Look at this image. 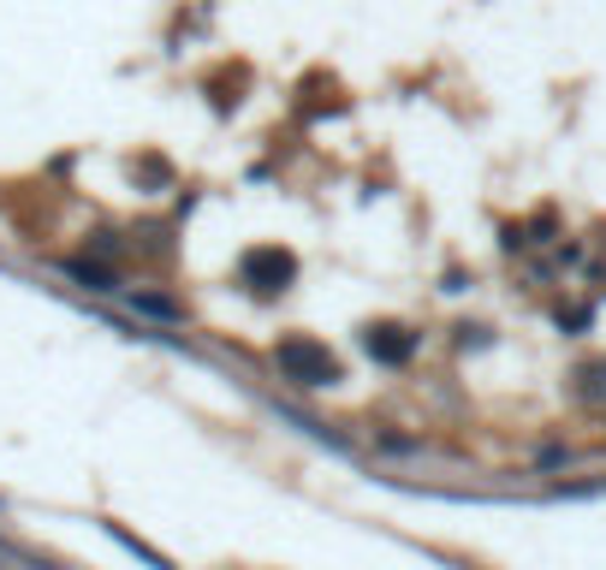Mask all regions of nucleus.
Wrapping results in <instances>:
<instances>
[{"label":"nucleus","mask_w":606,"mask_h":570,"mask_svg":"<svg viewBox=\"0 0 606 570\" xmlns=\"http://www.w3.org/2000/svg\"><path fill=\"white\" fill-rule=\"evenodd\" d=\"M274 362H280V374L291 380V387H334V380H339V357L327 351V344L304 339V333H291V339L274 344Z\"/></svg>","instance_id":"1"},{"label":"nucleus","mask_w":606,"mask_h":570,"mask_svg":"<svg viewBox=\"0 0 606 570\" xmlns=\"http://www.w3.org/2000/svg\"><path fill=\"white\" fill-rule=\"evenodd\" d=\"M238 280H245L256 298H274V291H286L298 280V256L280 250V244H256V250H245V262H238Z\"/></svg>","instance_id":"2"},{"label":"nucleus","mask_w":606,"mask_h":570,"mask_svg":"<svg viewBox=\"0 0 606 570\" xmlns=\"http://www.w3.org/2000/svg\"><path fill=\"white\" fill-rule=\"evenodd\" d=\"M362 351H369L380 369H405L410 357H417V333L398 321H369L362 327Z\"/></svg>","instance_id":"3"},{"label":"nucleus","mask_w":606,"mask_h":570,"mask_svg":"<svg viewBox=\"0 0 606 570\" xmlns=\"http://www.w3.org/2000/svg\"><path fill=\"white\" fill-rule=\"evenodd\" d=\"M577 399L583 404H606V357H595V362H583L577 369Z\"/></svg>","instance_id":"4"},{"label":"nucleus","mask_w":606,"mask_h":570,"mask_svg":"<svg viewBox=\"0 0 606 570\" xmlns=\"http://www.w3.org/2000/svg\"><path fill=\"white\" fill-rule=\"evenodd\" d=\"M66 273H72V280H83L90 291H113V273L96 268V262H66Z\"/></svg>","instance_id":"5"},{"label":"nucleus","mask_w":606,"mask_h":570,"mask_svg":"<svg viewBox=\"0 0 606 570\" xmlns=\"http://www.w3.org/2000/svg\"><path fill=\"white\" fill-rule=\"evenodd\" d=\"M137 309H149V316H179V303H167V298H137Z\"/></svg>","instance_id":"6"}]
</instances>
